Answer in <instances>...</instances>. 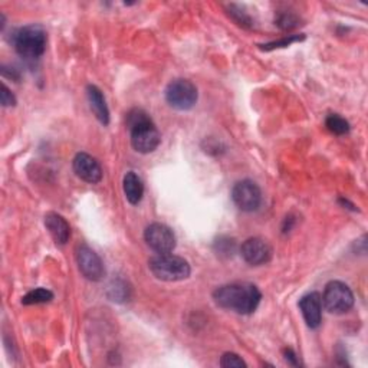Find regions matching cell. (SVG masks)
Segmentation results:
<instances>
[{
	"label": "cell",
	"mask_w": 368,
	"mask_h": 368,
	"mask_svg": "<svg viewBox=\"0 0 368 368\" xmlns=\"http://www.w3.org/2000/svg\"><path fill=\"white\" fill-rule=\"evenodd\" d=\"M213 299L216 305L223 309L234 311L242 315H251L258 309L262 294L253 284L239 282L217 288L213 292Z\"/></svg>",
	"instance_id": "obj_1"
},
{
	"label": "cell",
	"mask_w": 368,
	"mask_h": 368,
	"mask_svg": "<svg viewBox=\"0 0 368 368\" xmlns=\"http://www.w3.org/2000/svg\"><path fill=\"white\" fill-rule=\"evenodd\" d=\"M127 127L131 134V146L137 153L150 154L157 150L161 137L151 117L144 110H131L127 115Z\"/></svg>",
	"instance_id": "obj_2"
},
{
	"label": "cell",
	"mask_w": 368,
	"mask_h": 368,
	"mask_svg": "<svg viewBox=\"0 0 368 368\" xmlns=\"http://www.w3.org/2000/svg\"><path fill=\"white\" fill-rule=\"evenodd\" d=\"M149 268L154 275V278L164 282L184 281L188 280L192 273L189 262L184 258L176 256L173 253H163L151 258L149 260Z\"/></svg>",
	"instance_id": "obj_3"
},
{
	"label": "cell",
	"mask_w": 368,
	"mask_h": 368,
	"mask_svg": "<svg viewBox=\"0 0 368 368\" xmlns=\"http://www.w3.org/2000/svg\"><path fill=\"white\" fill-rule=\"evenodd\" d=\"M15 50L16 52L28 59L35 61L39 59L45 51H46V43H48V33L40 26V25H29L25 28H21L15 38Z\"/></svg>",
	"instance_id": "obj_4"
},
{
	"label": "cell",
	"mask_w": 368,
	"mask_h": 368,
	"mask_svg": "<svg viewBox=\"0 0 368 368\" xmlns=\"http://www.w3.org/2000/svg\"><path fill=\"white\" fill-rule=\"evenodd\" d=\"M166 101L167 104L177 111L192 110L199 98V92L196 85L189 79H174L166 88Z\"/></svg>",
	"instance_id": "obj_5"
},
{
	"label": "cell",
	"mask_w": 368,
	"mask_h": 368,
	"mask_svg": "<svg viewBox=\"0 0 368 368\" xmlns=\"http://www.w3.org/2000/svg\"><path fill=\"white\" fill-rule=\"evenodd\" d=\"M322 298V305L331 314L341 315L354 306V294L351 288L341 281H331L327 284Z\"/></svg>",
	"instance_id": "obj_6"
},
{
	"label": "cell",
	"mask_w": 368,
	"mask_h": 368,
	"mask_svg": "<svg viewBox=\"0 0 368 368\" xmlns=\"http://www.w3.org/2000/svg\"><path fill=\"white\" fill-rule=\"evenodd\" d=\"M76 263L79 272L84 275V278L92 282H98L104 278L105 268L101 258L92 251L88 245H78L75 252Z\"/></svg>",
	"instance_id": "obj_7"
},
{
	"label": "cell",
	"mask_w": 368,
	"mask_h": 368,
	"mask_svg": "<svg viewBox=\"0 0 368 368\" xmlns=\"http://www.w3.org/2000/svg\"><path fill=\"white\" fill-rule=\"evenodd\" d=\"M144 241L147 246L157 255L171 253L176 249V235L163 223H151L144 230Z\"/></svg>",
	"instance_id": "obj_8"
},
{
	"label": "cell",
	"mask_w": 368,
	"mask_h": 368,
	"mask_svg": "<svg viewBox=\"0 0 368 368\" xmlns=\"http://www.w3.org/2000/svg\"><path fill=\"white\" fill-rule=\"evenodd\" d=\"M232 200L242 212H255L262 203V193L255 181L242 180L232 189Z\"/></svg>",
	"instance_id": "obj_9"
},
{
	"label": "cell",
	"mask_w": 368,
	"mask_h": 368,
	"mask_svg": "<svg viewBox=\"0 0 368 368\" xmlns=\"http://www.w3.org/2000/svg\"><path fill=\"white\" fill-rule=\"evenodd\" d=\"M241 255L251 266H262L272 259V248L262 238H249L242 243Z\"/></svg>",
	"instance_id": "obj_10"
},
{
	"label": "cell",
	"mask_w": 368,
	"mask_h": 368,
	"mask_svg": "<svg viewBox=\"0 0 368 368\" xmlns=\"http://www.w3.org/2000/svg\"><path fill=\"white\" fill-rule=\"evenodd\" d=\"M75 174L85 183L97 184L103 180V168L96 157L86 153H78L72 161Z\"/></svg>",
	"instance_id": "obj_11"
},
{
	"label": "cell",
	"mask_w": 368,
	"mask_h": 368,
	"mask_svg": "<svg viewBox=\"0 0 368 368\" xmlns=\"http://www.w3.org/2000/svg\"><path fill=\"white\" fill-rule=\"evenodd\" d=\"M299 309L306 326L312 330L318 328L322 322V298L318 292H311L299 301Z\"/></svg>",
	"instance_id": "obj_12"
},
{
	"label": "cell",
	"mask_w": 368,
	"mask_h": 368,
	"mask_svg": "<svg viewBox=\"0 0 368 368\" xmlns=\"http://www.w3.org/2000/svg\"><path fill=\"white\" fill-rule=\"evenodd\" d=\"M45 226H46V229H48L51 238L54 239V242L57 245L64 246V245L68 243V241L71 238V226L65 220L64 216H61L55 212L46 213L45 214Z\"/></svg>",
	"instance_id": "obj_13"
},
{
	"label": "cell",
	"mask_w": 368,
	"mask_h": 368,
	"mask_svg": "<svg viewBox=\"0 0 368 368\" xmlns=\"http://www.w3.org/2000/svg\"><path fill=\"white\" fill-rule=\"evenodd\" d=\"M86 97H88L89 107H91L92 113H94V115L97 117V120L103 125H108L110 124V110H108L103 91L96 85H88Z\"/></svg>",
	"instance_id": "obj_14"
},
{
	"label": "cell",
	"mask_w": 368,
	"mask_h": 368,
	"mask_svg": "<svg viewBox=\"0 0 368 368\" xmlns=\"http://www.w3.org/2000/svg\"><path fill=\"white\" fill-rule=\"evenodd\" d=\"M122 190H124L125 199L131 205H138L143 200V196H144L143 180L137 173L128 171L122 180Z\"/></svg>",
	"instance_id": "obj_15"
},
{
	"label": "cell",
	"mask_w": 368,
	"mask_h": 368,
	"mask_svg": "<svg viewBox=\"0 0 368 368\" xmlns=\"http://www.w3.org/2000/svg\"><path fill=\"white\" fill-rule=\"evenodd\" d=\"M213 249L220 258H232L236 252V241L229 236H220L214 241Z\"/></svg>",
	"instance_id": "obj_16"
},
{
	"label": "cell",
	"mask_w": 368,
	"mask_h": 368,
	"mask_svg": "<svg viewBox=\"0 0 368 368\" xmlns=\"http://www.w3.org/2000/svg\"><path fill=\"white\" fill-rule=\"evenodd\" d=\"M52 299H54V294H52L50 289L36 288V289L28 292V294L22 298V304H23V305H39V304L51 302Z\"/></svg>",
	"instance_id": "obj_17"
},
{
	"label": "cell",
	"mask_w": 368,
	"mask_h": 368,
	"mask_svg": "<svg viewBox=\"0 0 368 368\" xmlns=\"http://www.w3.org/2000/svg\"><path fill=\"white\" fill-rule=\"evenodd\" d=\"M227 8V13L229 16L232 18L239 26L251 29L253 26V21L249 16V13L241 6V5H235V4H230L226 6Z\"/></svg>",
	"instance_id": "obj_18"
},
{
	"label": "cell",
	"mask_w": 368,
	"mask_h": 368,
	"mask_svg": "<svg viewBox=\"0 0 368 368\" xmlns=\"http://www.w3.org/2000/svg\"><path fill=\"white\" fill-rule=\"evenodd\" d=\"M326 127L335 135H344L350 132V122L338 114H331L326 120Z\"/></svg>",
	"instance_id": "obj_19"
},
{
	"label": "cell",
	"mask_w": 368,
	"mask_h": 368,
	"mask_svg": "<svg viewBox=\"0 0 368 368\" xmlns=\"http://www.w3.org/2000/svg\"><path fill=\"white\" fill-rule=\"evenodd\" d=\"M108 297L115 302H125L130 298V288L122 281H115L108 288Z\"/></svg>",
	"instance_id": "obj_20"
},
{
	"label": "cell",
	"mask_w": 368,
	"mask_h": 368,
	"mask_svg": "<svg viewBox=\"0 0 368 368\" xmlns=\"http://www.w3.org/2000/svg\"><path fill=\"white\" fill-rule=\"evenodd\" d=\"M304 39H305L304 35H289L281 40H273V42H269V43L260 45V46L265 51H273V50H280V48H287V46H289L295 42H302Z\"/></svg>",
	"instance_id": "obj_21"
},
{
	"label": "cell",
	"mask_w": 368,
	"mask_h": 368,
	"mask_svg": "<svg viewBox=\"0 0 368 368\" xmlns=\"http://www.w3.org/2000/svg\"><path fill=\"white\" fill-rule=\"evenodd\" d=\"M220 365L223 368H245L248 364L243 361V358L235 352H224L220 358Z\"/></svg>",
	"instance_id": "obj_22"
},
{
	"label": "cell",
	"mask_w": 368,
	"mask_h": 368,
	"mask_svg": "<svg viewBox=\"0 0 368 368\" xmlns=\"http://www.w3.org/2000/svg\"><path fill=\"white\" fill-rule=\"evenodd\" d=\"M299 23L298 16H295L294 13H280L278 18L275 19V25H278V28H281L282 30H291L294 28H297Z\"/></svg>",
	"instance_id": "obj_23"
},
{
	"label": "cell",
	"mask_w": 368,
	"mask_h": 368,
	"mask_svg": "<svg viewBox=\"0 0 368 368\" xmlns=\"http://www.w3.org/2000/svg\"><path fill=\"white\" fill-rule=\"evenodd\" d=\"M0 103L4 107H15L16 105V97L13 96V92L2 84V92H0Z\"/></svg>",
	"instance_id": "obj_24"
},
{
	"label": "cell",
	"mask_w": 368,
	"mask_h": 368,
	"mask_svg": "<svg viewBox=\"0 0 368 368\" xmlns=\"http://www.w3.org/2000/svg\"><path fill=\"white\" fill-rule=\"evenodd\" d=\"M284 354H285V360L288 361V364L295 365V367L299 365V361H298V358H297V354H295L291 348H287V350L284 351Z\"/></svg>",
	"instance_id": "obj_25"
}]
</instances>
